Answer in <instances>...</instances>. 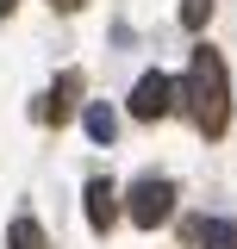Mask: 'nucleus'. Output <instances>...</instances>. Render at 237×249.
Wrapping results in <instances>:
<instances>
[{
  "instance_id": "39448f33",
  "label": "nucleus",
  "mask_w": 237,
  "mask_h": 249,
  "mask_svg": "<svg viewBox=\"0 0 237 249\" xmlns=\"http://www.w3.org/2000/svg\"><path fill=\"white\" fill-rule=\"evenodd\" d=\"M113 193H118L113 181H88V224L100 231V237L113 231V218H118V199H113Z\"/></svg>"
},
{
  "instance_id": "7ed1b4c3",
  "label": "nucleus",
  "mask_w": 237,
  "mask_h": 249,
  "mask_svg": "<svg viewBox=\"0 0 237 249\" xmlns=\"http://www.w3.org/2000/svg\"><path fill=\"white\" fill-rule=\"evenodd\" d=\"M169 112H175V75L150 69L144 81L131 88V119H169Z\"/></svg>"
},
{
  "instance_id": "f257e3e1",
  "label": "nucleus",
  "mask_w": 237,
  "mask_h": 249,
  "mask_svg": "<svg viewBox=\"0 0 237 249\" xmlns=\"http://www.w3.org/2000/svg\"><path fill=\"white\" fill-rule=\"evenodd\" d=\"M175 100H187V112H194V124L206 137H225V124H231V81H225V56L212 44H194V62L175 81Z\"/></svg>"
},
{
  "instance_id": "423d86ee",
  "label": "nucleus",
  "mask_w": 237,
  "mask_h": 249,
  "mask_svg": "<svg viewBox=\"0 0 237 249\" xmlns=\"http://www.w3.org/2000/svg\"><path fill=\"white\" fill-rule=\"evenodd\" d=\"M81 124H88V137H94V143H113V137H118V112L106 106V100H94L88 112H81Z\"/></svg>"
},
{
  "instance_id": "0eeeda50",
  "label": "nucleus",
  "mask_w": 237,
  "mask_h": 249,
  "mask_svg": "<svg viewBox=\"0 0 237 249\" xmlns=\"http://www.w3.org/2000/svg\"><path fill=\"white\" fill-rule=\"evenodd\" d=\"M6 249H44V224L31 212H19L13 224H6Z\"/></svg>"
},
{
  "instance_id": "9d476101",
  "label": "nucleus",
  "mask_w": 237,
  "mask_h": 249,
  "mask_svg": "<svg viewBox=\"0 0 237 249\" xmlns=\"http://www.w3.org/2000/svg\"><path fill=\"white\" fill-rule=\"evenodd\" d=\"M50 6H62V13H81V6H88V0H50Z\"/></svg>"
},
{
  "instance_id": "1a4fd4ad",
  "label": "nucleus",
  "mask_w": 237,
  "mask_h": 249,
  "mask_svg": "<svg viewBox=\"0 0 237 249\" xmlns=\"http://www.w3.org/2000/svg\"><path fill=\"white\" fill-rule=\"evenodd\" d=\"M206 19H212V0H181V25L187 31H200Z\"/></svg>"
},
{
  "instance_id": "f03ea898",
  "label": "nucleus",
  "mask_w": 237,
  "mask_h": 249,
  "mask_svg": "<svg viewBox=\"0 0 237 249\" xmlns=\"http://www.w3.org/2000/svg\"><path fill=\"white\" fill-rule=\"evenodd\" d=\"M125 212H131V224H138V231H156L162 218L175 212V187L150 175V181H138V187H131V199H125Z\"/></svg>"
},
{
  "instance_id": "9b49d317",
  "label": "nucleus",
  "mask_w": 237,
  "mask_h": 249,
  "mask_svg": "<svg viewBox=\"0 0 237 249\" xmlns=\"http://www.w3.org/2000/svg\"><path fill=\"white\" fill-rule=\"evenodd\" d=\"M13 6H19V0H0V19H6V13H13Z\"/></svg>"
},
{
  "instance_id": "6e6552de",
  "label": "nucleus",
  "mask_w": 237,
  "mask_h": 249,
  "mask_svg": "<svg viewBox=\"0 0 237 249\" xmlns=\"http://www.w3.org/2000/svg\"><path fill=\"white\" fill-rule=\"evenodd\" d=\"M75 88H81V75H75V69H69V75H57V100H44V106H38V112H44V119H62V112H69V106H75Z\"/></svg>"
},
{
  "instance_id": "20e7f679",
  "label": "nucleus",
  "mask_w": 237,
  "mask_h": 249,
  "mask_svg": "<svg viewBox=\"0 0 237 249\" xmlns=\"http://www.w3.org/2000/svg\"><path fill=\"white\" fill-rule=\"evenodd\" d=\"M187 243L194 249H237V218H194Z\"/></svg>"
}]
</instances>
